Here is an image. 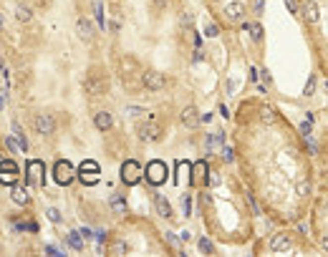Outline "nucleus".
<instances>
[{
    "label": "nucleus",
    "instance_id": "18",
    "mask_svg": "<svg viewBox=\"0 0 328 257\" xmlns=\"http://www.w3.org/2000/svg\"><path fill=\"white\" fill-rule=\"evenodd\" d=\"M68 245H71L73 250H84V245H86V237L81 235V232H68Z\"/></svg>",
    "mask_w": 328,
    "mask_h": 257
},
{
    "label": "nucleus",
    "instance_id": "4",
    "mask_svg": "<svg viewBox=\"0 0 328 257\" xmlns=\"http://www.w3.org/2000/svg\"><path fill=\"white\" fill-rule=\"evenodd\" d=\"M15 177H18L15 161H10V159H3V161H0V182H3V184H13Z\"/></svg>",
    "mask_w": 328,
    "mask_h": 257
},
{
    "label": "nucleus",
    "instance_id": "24",
    "mask_svg": "<svg viewBox=\"0 0 328 257\" xmlns=\"http://www.w3.org/2000/svg\"><path fill=\"white\" fill-rule=\"evenodd\" d=\"M260 119H263L265 124H273V121H275V111H273L270 106H265V108H263V113H260Z\"/></svg>",
    "mask_w": 328,
    "mask_h": 257
},
{
    "label": "nucleus",
    "instance_id": "42",
    "mask_svg": "<svg viewBox=\"0 0 328 257\" xmlns=\"http://www.w3.org/2000/svg\"><path fill=\"white\" fill-rule=\"evenodd\" d=\"M0 28H3V15H0Z\"/></svg>",
    "mask_w": 328,
    "mask_h": 257
},
{
    "label": "nucleus",
    "instance_id": "10",
    "mask_svg": "<svg viewBox=\"0 0 328 257\" xmlns=\"http://www.w3.org/2000/svg\"><path fill=\"white\" fill-rule=\"evenodd\" d=\"M290 247H293V242H290L288 235H273L270 237V250L273 252H288Z\"/></svg>",
    "mask_w": 328,
    "mask_h": 257
},
{
    "label": "nucleus",
    "instance_id": "21",
    "mask_svg": "<svg viewBox=\"0 0 328 257\" xmlns=\"http://www.w3.org/2000/svg\"><path fill=\"white\" fill-rule=\"evenodd\" d=\"M13 199L18 205H25V202H28V192L20 189V187H13Z\"/></svg>",
    "mask_w": 328,
    "mask_h": 257
},
{
    "label": "nucleus",
    "instance_id": "9",
    "mask_svg": "<svg viewBox=\"0 0 328 257\" xmlns=\"http://www.w3.org/2000/svg\"><path fill=\"white\" fill-rule=\"evenodd\" d=\"M121 177H124L126 184H136V182H139V164H136V161H126L121 166Z\"/></svg>",
    "mask_w": 328,
    "mask_h": 257
},
{
    "label": "nucleus",
    "instance_id": "33",
    "mask_svg": "<svg viewBox=\"0 0 328 257\" xmlns=\"http://www.w3.org/2000/svg\"><path fill=\"white\" fill-rule=\"evenodd\" d=\"M283 3L288 5V10H290L293 15H298V3H295V0H283Z\"/></svg>",
    "mask_w": 328,
    "mask_h": 257
},
{
    "label": "nucleus",
    "instance_id": "35",
    "mask_svg": "<svg viewBox=\"0 0 328 257\" xmlns=\"http://www.w3.org/2000/svg\"><path fill=\"white\" fill-rule=\"evenodd\" d=\"M205 36L215 38V36H217V25H207V28H205Z\"/></svg>",
    "mask_w": 328,
    "mask_h": 257
},
{
    "label": "nucleus",
    "instance_id": "12",
    "mask_svg": "<svg viewBox=\"0 0 328 257\" xmlns=\"http://www.w3.org/2000/svg\"><path fill=\"white\" fill-rule=\"evenodd\" d=\"M179 119H182V124H184V126L195 129V126L200 124V113H197V108H195V106H187V108L182 111V116H179Z\"/></svg>",
    "mask_w": 328,
    "mask_h": 257
},
{
    "label": "nucleus",
    "instance_id": "13",
    "mask_svg": "<svg viewBox=\"0 0 328 257\" xmlns=\"http://www.w3.org/2000/svg\"><path fill=\"white\" fill-rule=\"evenodd\" d=\"M300 15H303L308 23H318V18H321V13H318V5L313 3V0H306V3H303V8H300Z\"/></svg>",
    "mask_w": 328,
    "mask_h": 257
},
{
    "label": "nucleus",
    "instance_id": "6",
    "mask_svg": "<svg viewBox=\"0 0 328 257\" xmlns=\"http://www.w3.org/2000/svg\"><path fill=\"white\" fill-rule=\"evenodd\" d=\"M71 179H73V166L68 161H58L56 164V182L66 187V184H71Z\"/></svg>",
    "mask_w": 328,
    "mask_h": 257
},
{
    "label": "nucleus",
    "instance_id": "22",
    "mask_svg": "<svg viewBox=\"0 0 328 257\" xmlns=\"http://www.w3.org/2000/svg\"><path fill=\"white\" fill-rule=\"evenodd\" d=\"M13 134L18 136V144H20V149H23V152L28 149V141H25V134H23V129H20L18 124H13Z\"/></svg>",
    "mask_w": 328,
    "mask_h": 257
},
{
    "label": "nucleus",
    "instance_id": "38",
    "mask_svg": "<svg viewBox=\"0 0 328 257\" xmlns=\"http://www.w3.org/2000/svg\"><path fill=\"white\" fill-rule=\"evenodd\" d=\"M263 5H265V0H255V13H258V15L263 13Z\"/></svg>",
    "mask_w": 328,
    "mask_h": 257
},
{
    "label": "nucleus",
    "instance_id": "20",
    "mask_svg": "<svg viewBox=\"0 0 328 257\" xmlns=\"http://www.w3.org/2000/svg\"><path fill=\"white\" fill-rule=\"evenodd\" d=\"M192 23H195V15H192V10H179V25H184V28H192Z\"/></svg>",
    "mask_w": 328,
    "mask_h": 257
},
{
    "label": "nucleus",
    "instance_id": "25",
    "mask_svg": "<svg viewBox=\"0 0 328 257\" xmlns=\"http://www.w3.org/2000/svg\"><path fill=\"white\" fill-rule=\"evenodd\" d=\"M245 31H250V36H253L255 41H260V38H263V28H260L258 23H253V25H245Z\"/></svg>",
    "mask_w": 328,
    "mask_h": 257
},
{
    "label": "nucleus",
    "instance_id": "32",
    "mask_svg": "<svg viewBox=\"0 0 328 257\" xmlns=\"http://www.w3.org/2000/svg\"><path fill=\"white\" fill-rule=\"evenodd\" d=\"M308 192H311V187H308V182H300V184H298V194H300V197H306Z\"/></svg>",
    "mask_w": 328,
    "mask_h": 257
},
{
    "label": "nucleus",
    "instance_id": "30",
    "mask_svg": "<svg viewBox=\"0 0 328 257\" xmlns=\"http://www.w3.org/2000/svg\"><path fill=\"white\" fill-rule=\"evenodd\" d=\"M126 113L136 119V116H142V113H144V108H139V106H129V108H126Z\"/></svg>",
    "mask_w": 328,
    "mask_h": 257
},
{
    "label": "nucleus",
    "instance_id": "44",
    "mask_svg": "<svg viewBox=\"0 0 328 257\" xmlns=\"http://www.w3.org/2000/svg\"><path fill=\"white\" fill-rule=\"evenodd\" d=\"M111 3H119V0H111Z\"/></svg>",
    "mask_w": 328,
    "mask_h": 257
},
{
    "label": "nucleus",
    "instance_id": "43",
    "mask_svg": "<svg viewBox=\"0 0 328 257\" xmlns=\"http://www.w3.org/2000/svg\"><path fill=\"white\" fill-rule=\"evenodd\" d=\"M326 184H328V171H326Z\"/></svg>",
    "mask_w": 328,
    "mask_h": 257
},
{
    "label": "nucleus",
    "instance_id": "29",
    "mask_svg": "<svg viewBox=\"0 0 328 257\" xmlns=\"http://www.w3.org/2000/svg\"><path fill=\"white\" fill-rule=\"evenodd\" d=\"M46 214H48V219H51V222H61V212H58V209H53V207H51Z\"/></svg>",
    "mask_w": 328,
    "mask_h": 257
},
{
    "label": "nucleus",
    "instance_id": "31",
    "mask_svg": "<svg viewBox=\"0 0 328 257\" xmlns=\"http://www.w3.org/2000/svg\"><path fill=\"white\" fill-rule=\"evenodd\" d=\"M121 252H126V245H124V242H114V247H111V255H121Z\"/></svg>",
    "mask_w": 328,
    "mask_h": 257
},
{
    "label": "nucleus",
    "instance_id": "16",
    "mask_svg": "<svg viewBox=\"0 0 328 257\" xmlns=\"http://www.w3.org/2000/svg\"><path fill=\"white\" fill-rule=\"evenodd\" d=\"M111 113H109V111H99L96 113V129H101V131H109V129H111Z\"/></svg>",
    "mask_w": 328,
    "mask_h": 257
},
{
    "label": "nucleus",
    "instance_id": "23",
    "mask_svg": "<svg viewBox=\"0 0 328 257\" xmlns=\"http://www.w3.org/2000/svg\"><path fill=\"white\" fill-rule=\"evenodd\" d=\"M197 247H200V252H205V255H212V252H215V245H212L207 237H202V240L197 242Z\"/></svg>",
    "mask_w": 328,
    "mask_h": 257
},
{
    "label": "nucleus",
    "instance_id": "8",
    "mask_svg": "<svg viewBox=\"0 0 328 257\" xmlns=\"http://www.w3.org/2000/svg\"><path fill=\"white\" fill-rule=\"evenodd\" d=\"M76 33H78L81 41L91 43V41H94V25H91L86 18H78V20H76Z\"/></svg>",
    "mask_w": 328,
    "mask_h": 257
},
{
    "label": "nucleus",
    "instance_id": "7",
    "mask_svg": "<svg viewBox=\"0 0 328 257\" xmlns=\"http://www.w3.org/2000/svg\"><path fill=\"white\" fill-rule=\"evenodd\" d=\"M84 89H86L89 96H101L106 91V81H101L99 76H89L86 83H84Z\"/></svg>",
    "mask_w": 328,
    "mask_h": 257
},
{
    "label": "nucleus",
    "instance_id": "2",
    "mask_svg": "<svg viewBox=\"0 0 328 257\" xmlns=\"http://www.w3.org/2000/svg\"><path fill=\"white\" fill-rule=\"evenodd\" d=\"M33 129H36V134H41V136H51L53 131H56V121H53L51 113H36Z\"/></svg>",
    "mask_w": 328,
    "mask_h": 257
},
{
    "label": "nucleus",
    "instance_id": "1",
    "mask_svg": "<svg viewBox=\"0 0 328 257\" xmlns=\"http://www.w3.org/2000/svg\"><path fill=\"white\" fill-rule=\"evenodd\" d=\"M136 134H139L142 141H157V139L162 136V126H159V121L152 116L149 121H144V124L136 126Z\"/></svg>",
    "mask_w": 328,
    "mask_h": 257
},
{
    "label": "nucleus",
    "instance_id": "14",
    "mask_svg": "<svg viewBox=\"0 0 328 257\" xmlns=\"http://www.w3.org/2000/svg\"><path fill=\"white\" fill-rule=\"evenodd\" d=\"M154 205H157V212H159L162 217H172V205L167 202V197H164V194H157Z\"/></svg>",
    "mask_w": 328,
    "mask_h": 257
},
{
    "label": "nucleus",
    "instance_id": "3",
    "mask_svg": "<svg viewBox=\"0 0 328 257\" xmlns=\"http://www.w3.org/2000/svg\"><path fill=\"white\" fill-rule=\"evenodd\" d=\"M147 179L152 184H162L164 179H167V166H164V161H152L147 166Z\"/></svg>",
    "mask_w": 328,
    "mask_h": 257
},
{
    "label": "nucleus",
    "instance_id": "11",
    "mask_svg": "<svg viewBox=\"0 0 328 257\" xmlns=\"http://www.w3.org/2000/svg\"><path fill=\"white\" fill-rule=\"evenodd\" d=\"M225 18L232 20V23L242 20V18H245V5L237 3V0H235V3H227V5H225Z\"/></svg>",
    "mask_w": 328,
    "mask_h": 257
},
{
    "label": "nucleus",
    "instance_id": "19",
    "mask_svg": "<svg viewBox=\"0 0 328 257\" xmlns=\"http://www.w3.org/2000/svg\"><path fill=\"white\" fill-rule=\"evenodd\" d=\"M222 141H225V136H222V134H212V136L207 139V152L220 149V147H222Z\"/></svg>",
    "mask_w": 328,
    "mask_h": 257
},
{
    "label": "nucleus",
    "instance_id": "27",
    "mask_svg": "<svg viewBox=\"0 0 328 257\" xmlns=\"http://www.w3.org/2000/svg\"><path fill=\"white\" fill-rule=\"evenodd\" d=\"M94 10H96V18H99V25L104 28L106 23H104V5L101 3H94Z\"/></svg>",
    "mask_w": 328,
    "mask_h": 257
},
{
    "label": "nucleus",
    "instance_id": "15",
    "mask_svg": "<svg viewBox=\"0 0 328 257\" xmlns=\"http://www.w3.org/2000/svg\"><path fill=\"white\" fill-rule=\"evenodd\" d=\"M109 207L114 209V214H124L126 212V199L121 194H111V199H109Z\"/></svg>",
    "mask_w": 328,
    "mask_h": 257
},
{
    "label": "nucleus",
    "instance_id": "5",
    "mask_svg": "<svg viewBox=\"0 0 328 257\" xmlns=\"http://www.w3.org/2000/svg\"><path fill=\"white\" fill-rule=\"evenodd\" d=\"M142 83L149 91H162L164 89V76L157 73V71H147V73H142Z\"/></svg>",
    "mask_w": 328,
    "mask_h": 257
},
{
    "label": "nucleus",
    "instance_id": "28",
    "mask_svg": "<svg viewBox=\"0 0 328 257\" xmlns=\"http://www.w3.org/2000/svg\"><path fill=\"white\" fill-rule=\"evenodd\" d=\"M313 91H316V76H311L306 83V96H313Z\"/></svg>",
    "mask_w": 328,
    "mask_h": 257
},
{
    "label": "nucleus",
    "instance_id": "36",
    "mask_svg": "<svg viewBox=\"0 0 328 257\" xmlns=\"http://www.w3.org/2000/svg\"><path fill=\"white\" fill-rule=\"evenodd\" d=\"M222 156H225V161H232V149H227V147H222V152H220Z\"/></svg>",
    "mask_w": 328,
    "mask_h": 257
},
{
    "label": "nucleus",
    "instance_id": "40",
    "mask_svg": "<svg viewBox=\"0 0 328 257\" xmlns=\"http://www.w3.org/2000/svg\"><path fill=\"white\" fill-rule=\"evenodd\" d=\"M154 5H157V8H162V5H167V0H154Z\"/></svg>",
    "mask_w": 328,
    "mask_h": 257
},
{
    "label": "nucleus",
    "instance_id": "41",
    "mask_svg": "<svg viewBox=\"0 0 328 257\" xmlns=\"http://www.w3.org/2000/svg\"><path fill=\"white\" fill-rule=\"evenodd\" d=\"M3 108H5V96L0 94V111H3Z\"/></svg>",
    "mask_w": 328,
    "mask_h": 257
},
{
    "label": "nucleus",
    "instance_id": "39",
    "mask_svg": "<svg viewBox=\"0 0 328 257\" xmlns=\"http://www.w3.org/2000/svg\"><path fill=\"white\" fill-rule=\"evenodd\" d=\"M321 247L328 252V235H323V237H321Z\"/></svg>",
    "mask_w": 328,
    "mask_h": 257
},
{
    "label": "nucleus",
    "instance_id": "34",
    "mask_svg": "<svg viewBox=\"0 0 328 257\" xmlns=\"http://www.w3.org/2000/svg\"><path fill=\"white\" fill-rule=\"evenodd\" d=\"M300 134H303V136H308V134H311V119L300 124Z\"/></svg>",
    "mask_w": 328,
    "mask_h": 257
},
{
    "label": "nucleus",
    "instance_id": "37",
    "mask_svg": "<svg viewBox=\"0 0 328 257\" xmlns=\"http://www.w3.org/2000/svg\"><path fill=\"white\" fill-rule=\"evenodd\" d=\"M182 209H184V214H189V197H184V194H182Z\"/></svg>",
    "mask_w": 328,
    "mask_h": 257
},
{
    "label": "nucleus",
    "instance_id": "17",
    "mask_svg": "<svg viewBox=\"0 0 328 257\" xmlns=\"http://www.w3.org/2000/svg\"><path fill=\"white\" fill-rule=\"evenodd\" d=\"M15 18H18L20 23H28V20L33 18V10H31L28 5H23V3H18V5H15Z\"/></svg>",
    "mask_w": 328,
    "mask_h": 257
},
{
    "label": "nucleus",
    "instance_id": "26",
    "mask_svg": "<svg viewBox=\"0 0 328 257\" xmlns=\"http://www.w3.org/2000/svg\"><path fill=\"white\" fill-rule=\"evenodd\" d=\"M78 171H89V174H99V164H96V161H84Z\"/></svg>",
    "mask_w": 328,
    "mask_h": 257
}]
</instances>
